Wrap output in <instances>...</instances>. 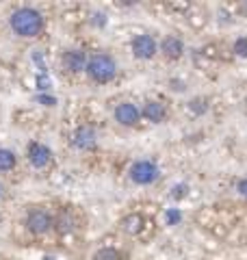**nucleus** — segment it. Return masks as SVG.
<instances>
[{
	"instance_id": "obj_1",
	"label": "nucleus",
	"mask_w": 247,
	"mask_h": 260,
	"mask_svg": "<svg viewBox=\"0 0 247 260\" xmlns=\"http://www.w3.org/2000/svg\"><path fill=\"white\" fill-rule=\"evenodd\" d=\"M41 26H44V18L37 9H30V7H22L11 15V28L20 37H37Z\"/></svg>"
},
{
	"instance_id": "obj_2",
	"label": "nucleus",
	"mask_w": 247,
	"mask_h": 260,
	"mask_svg": "<svg viewBox=\"0 0 247 260\" xmlns=\"http://www.w3.org/2000/svg\"><path fill=\"white\" fill-rule=\"evenodd\" d=\"M85 70L96 83H109V80H113L115 74H117V63H115L111 54L100 52V54H94L91 59L87 61Z\"/></svg>"
},
{
	"instance_id": "obj_3",
	"label": "nucleus",
	"mask_w": 247,
	"mask_h": 260,
	"mask_svg": "<svg viewBox=\"0 0 247 260\" xmlns=\"http://www.w3.org/2000/svg\"><path fill=\"white\" fill-rule=\"evenodd\" d=\"M128 174L135 184L143 186V184H152L156 178H159V167H156L152 160H137V162H133Z\"/></svg>"
},
{
	"instance_id": "obj_4",
	"label": "nucleus",
	"mask_w": 247,
	"mask_h": 260,
	"mask_svg": "<svg viewBox=\"0 0 247 260\" xmlns=\"http://www.w3.org/2000/svg\"><path fill=\"white\" fill-rule=\"evenodd\" d=\"M52 225H54V219L44 208L30 210L28 217H26V228L33 234H46V232L52 230Z\"/></svg>"
},
{
	"instance_id": "obj_5",
	"label": "nucleus",
	"mask_w": 247,
	"mask_h": 260,
	"mask_svg": "<svg viewBox=\"0 0 247 260\" xmlns=\"http://www.w3.org/2000/svg\"><path fill=\"white\" fill-rule=\"evenodd\" d=\"M26 156H28L30 165L35 167V169H44V167L48 165V162H50V158H52V152H50V148H48V145L33 141V143L28 145Z\"/></svg>"
},
{
	"instance_id": "obj_6",
	"label": "nucleus",
	"mask_w": 247,
	"mask_h": 260,
	"mask_svg": "<svg viewBox=\"0 0 247 260\" xmlns=\"http://www.w3.org/2000/svg\"><path fill=\"white\" fill-rule=\"evenodd\" d=\"M96 141H98V135H96V128L94 126H78L76 133L72 135V143L76 145L78 150H94L96 148Z\"/></svg>"
},
{
	"instance_id": "obj_7",
	"label": "nucleus",
	"mask_w": 247,
	"mask_h": 260,
	"mask_svg": "<svg viewBox=\"0 0 247 260\" xmlns=\"http://www.w3.org/2000/svg\"><path fill=\"white\" fill-rule=\"evenodd\" d=\"M133 54L137 59H152L156 54V42L150 35H137L133 39Z\"/></svg>"
},
{
	"instance_id": "obj_8",
	"label": "nucleus",
	"mask_w": 247,
	"mask_h": 260,
	"mask_svg": "<svg viewBox=\"0 0 247 260\" xmlns=\"http://www.w3.org/2000/svg\"><path fill=\"white\" fill-rule=\"evenodd\" d=\"M139 117H141V111L130 102H121V104H117V109H115V119L123 126H135Z\"/></svg>"
},
{
	"instance_id": "obj_9",
	"label": "nucleus",
	"mask_w": 247,
	"mask_h": 260,
	"mask_svg": "<svg viewBox=\"0 0 247 260\" xmlns=\"http://www.w3.org/2000/svg\"><path fill=\"white\" fill-rule=\"evenodd\" d=\"M63 68L70 72V74H78L87 68V59H85V52L80 50H68L63 54Z\"/></svg>"
},
{
	"instance_id": "obj_10",
	"label": "nucleus",
	"mask_w": 247,
	"mask_h": 260,
	"mask_svg": "<svg viewBox=\"0 0 247 260\" xmlns=\"http://www.w3.org/2000/svg\"><path fill=\"white\" fill-rule=\"evenodd\" d=\"M161 50L167 59H180L182 52H184V44H182V39H178L174 35H167L161 44Z\"/></svg>"
},
{
	"instance_id": "obj_11",
	"label": "nucleus",
	"mask_w": 247,
	"mask_h": 260,
	"mask_svg": "<svg viewBox=\"0 0 247 260\" xmlns=\"http://www.w3.org/2000/svg\"><path fill=\"white\" fill-rule=\"evenodd\" d=\"M52 228H56V232H59V234L74 232V228H76V219H74V213H72V210H68V208L61 210V213L56 215Z\"/></svg>"
},
{
	"instance_id": "obj_12",
	"label": "nucleus",
	"mask_w": 247,
	"mask_h": 260,
	"mask_svg": "<svg viewBox=\"0 0 247 260\" xmlns=\"http://www.w3.org/2000/svg\"><path fill=\"white\" fill-rule=\"evenodd\" d=\"M143 225H145V219L139 213H130V215H126L121 219V230L126 234H133V237L143 230Z\"/></svg>"
},
{
	"instance_id": "obj_13",
	"label": "nucleus",
	"mask_w": 247,
	"mask_h": 260,
	"mask_svg": "<svg viewBox=\"0 0 247 260\" xmlns=\"http://www.w3.org/2000/svg\"><path fill=\"white\" fill-rule=\"evenodd\" d=\"M143 117H147L150 121H163L165 117H167V109H165V104H161V102H145V107H143Z\"/></svg>"
},
{
	"instance_id": "obj_14",
	"label": "nucleus",
	"mask_w": 247,
	"mask_h": 260,
	"mask_svg": "<svg viewBox=\"0 0 247 260\" xmlns=\"http://www.w3.org/2000/svg\"><path fill=\"white\" fill-rule=\"evenodd\" d=\"M15 162H18V158H15V154L11 150L0 148V172H11Z\"/></svg>"
},
{
	"instance_id": "obj_15",
	"label": "nucleus",
	"mask_w": 247,
	"mask_h": 260,
	"mask_svg": "<svg viewBox=\"0 0 247 260\" xmlns=\"http://www.w3.org/2000/svg\"><path fill=\"white\" fill-rule=\"evenodd\" d=\"M94 260H121V254L115 247H102L96 251Z\"/></svg>"
},
{
	"instance_id": "obj_16",
	"label": "nucleus",
	"mask_w": 247,
	"mask_h": 260,
	"mask_svg": "<svg viewBox=\"0 0 247 260\" xmlns=\"http://www.w3.org/2000/svg\"><path fill=\"white\" fill-rule=\"evenodd\" d=\"M189 109H191V113H195V115H204V113L208 111V104H206L204 98H197V100L189 102Z\"/></svg>"
},
{
	"instance_id": "obj_17",
	"label": "nucleus",
	"mask_w": 247,
	"mask_h": 260,
	"mask_svg": "<svg viewBox=\"0 0 247 260\" xmlns=\"http://www.w3.org/2000/svg\"><path fill=\"white\" fill-rule=\"evenodd\" d=\"M180 219H182V213H180L178 208H169L167 213H165V221H167V225H178Z\"/></svg>"
},
{
	"instance_id": "obj_18",
	"label": "nucleus",
	"mask_w": 247,
	"mask_h": 260,
	"mask_svg": "<svg viewBox=\"0 0 247 260\" xmlns=\"http://www.w3.org/2000/svg\"><path fill=\"white\" fill-rule=\"evenodd\" d=\"M234 52L238 56H243V59H247V37H238L234 42Z\"/></svg>"
},
{
	"instance_id": "obj_19",
	"label": "nucleus",
	"mask_w": 247,
	"mask_h": 260,
	"mask_svg": "<svg viewBox=\"0 0 247 260\" xmlns=\"http://www.w3.org/2000/svg\"><path fill=\"white\" fill-rule=\"evenodd\" d=\"M187 191H189L187 184H176L174 189H171V198H174V200H182L187 195Z\"/></svg>"
},
{
	"instance_id": "obj_20",
	"label": "nucleus",
	"mask_w": 247,
	"mask_h": 260,
	"mask_svg": "<svg viewBox=\"0 0 247 260\" xmlns=\"http://www.w3.org/2000/svg\"><path fill=\"white\" fill-rule=\"evenodd\" d=\"M48 87H50V78H48V74H39V76H37V89L46 91Z\"/></svg>"
},
{
	"instance_id": "obj_21",
	"label": "nucleus",
	"mask_w": 247,
	"mask_h": 260,
	"mask_svg": "<svg viewBox=\"0 0 247 260\" xmlns=\"http://www.w3.org/2000/svg\"><path fill=\"white\" fill-rule=\"evenodd\" d=\"M37 100H39L41 104H46V107H54V104H56L54 98H52V95H46V93H39Z\"/></svg>"
},
{
	"instance_id": "obj_22",
	"label": "nucleus",
	"mask_w": 247,
	"mask_h": 260,
	"mask_svg": "<svg viewBox=\"0 0 247 260\" xmlns=\"http://www.w3.org/2000/svg\"><path fill=\"white\" fill-rule=\"evenodd\" d=\"M236 191H238V193H241V195H243V198H247V178H245V180H241V182H238V184H236Z\"/></svg>"
},
{
	"instance_id": "obj_23",
	"label": "nucleus",
	"mask_w": 247,
	"mask_h": 260,
	"mask_svg": "<svg viewBox=\"0 0 247 260\" xmlns=\"http://www.w3.org/2000/svg\"><path fill=\"white\" fill-rule=\"evenodd\" d=\"M94 24H98V26H104V15L102 13H96L94 15Z\"/></svg>"
},
{
	"instance_id": "obj_24",
	"label": "nucleus",
	"mask_w": 247,
	"mask_h": 260,
	"mask_svg": "<svg viewBox=\"0 0 247 260\" xmlns=\"http://www.w3.org/2000/svg\"><path fill=\"white\" fill-rule=\"evenodd\" d=\"M0 193H3V186H0Z\"/></svg>"
}]
</instances>
